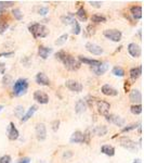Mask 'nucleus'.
Here are the masks:
<instances>
[{"instance_id": "1", "label": "nucleus", "mask_w": 144, "mask_h": 163, "mask_svg": "<svg viewBox=\"0 0 144 163\" xmlns=\"http://www.w3.org/2000/svg\"><path fill=\"white\" fill-rule=\"evenodd\" d=\"M28 31L31 32V34L34 36V38H44L47 37L48 34H49V29L42 24H39V23H34L29 25Z\"/></svg>"}, {"instance_id": "2", "label": "nucleus", "mask_w": 144, "mask_h": 163, "mask_svg": "<svg viewBox=\"0 0 144 163\" xmlns=\"http://www.w3.org/2000/svg\"><path fill=\"white\" fill-rule=\"evenodd\" d=\"M27 89H28V81L26 79H19L13 86V95L16 97L23 96L26 94Z\"/></svg>"}, {"instance_id": "3", "label": "nucleus", "mask_w": 144, "mask_h": 163, "mask_svg": "<svg viewBox=\"0 0 144 163\" xmlns=\"http://www.w3.org/2000/svg\"><path fill=\"white\" fill-rule=\"evenodd\" d=\"M62 63L68 71H77V70H79L80 66H81V63L79 62L78 60L75 59L73 56L67 54L64 57V59L62 60Z\"/></svg>"}, {"instance_id": "4", "label": "nucleus", "mask_w": 144, "mask_h": 163, "mask_svg": "<svg viewBox=\"0 0 144 163\" xmlns=\"http://www.w3.org/2000/svg\"><path fill=\"white\" fill-rule=\"evenodd\" d=\"M69 142H71V144H84V142H89V135L80 132V131H76V132L73 133L71 138H69Z\"/></svg>"}, {"instance_id": "5", "label": "nucleus", "mask_w": 144, "mask_h": 163, "mask_svg": "<svg viewBox=\"0 0 144 163\" xmlns=\"http://www.w3.org/2000/svg\"><path fill=\"white\" fill-rule=\"evenodd\" d=\"M103 35L107 39H110L112 41H115V43H118V41L121 40V32L118 31V29H105L103 32Z\"/></svg>"}, {"instance_id": "6", "label": "nucleus", "mask_w": 144, "mask_h": 163, "mask_svg": "<svg viewBox=\"0 0 144 163\" xmlns=\"http://www.w3.org/2000/svg\"><path fill=\"white\" fill-rule=\"evenodd\" d=\"M35 133H36V138L38 140H44L47 138V128L44 123H38L35 127Z\"/></svg>"}, {"instance_id": "7", "label": "nucleus", "mask_w": 144, "mask_h": 163, "mask_svg": "<svg viewBox=\"0 0 144 163\" xmlns=\"http://www.w3.org/2000/svg\"><path fill=\"white\" fill-rule=\"evenodd\" d=\"M97 112L100 113L101 115L107 116L108 115V113H110L111 104H108L107 101L97 100Z\"/></svg>"}, {"instance_id": "8", "label": "nucleus", "mask_w": 144, "mask_h": 163, "mask_svg": "<svg viewBox=\"0 0 144 163\" xmlns=\"http://www.w3.org/2000/svg\"><path fill=\"white\" fill-rule=\"evenodd\" d=\"M119 145L121 147L126 148L127 150H131V151H135L137 149V144L135 141L132 140L131 138L129 137H121L119 138Z\"/></svg>"}, {"instance_id": "9", "label": "nucleus", "mask_w": 144, "mask_h": 163, "mask_svg": "<svg viewBox=\"0 0 144 163\" xmlns=\"http://www.w3.org/2000/svg\"><path fill=\"white\" fill-rule=\"evenodd\" d=\"M34 99L40 104H47L49 102V96L44 91L36 90L34 93Z\"/></svg>"}, {"instance_id": "10", "label": "nucleus", "mask_w": 144, "mask_h": 163, "mask_svg": "<svg viewBox=\"0 0 144 163\" xmlns=\"http://www.w3.org/2000/svg\"><path fill=\"white\" fill-rule=\"evenodd\" d=\"M128 52L132 58H140L142 54L141 47L135 43H131L128 45Z\"/></svg>"}, {"instance_id": "11", "label": "nucleus", "mask_w": 144, "mask_h": 163, "mask_svg": "<svg viewBox=\"0 0 144 163\" xmlns=\"http://www.w3.org/2000/svg\"><path fill=\"white\" fill-rule=\"evenodd\" d=\"M86 49H87L90 54H94V56H100V54H103V48H101L99 45L97 44H93V43H87L86 44Z\"/></svg>"}, {"instance_id": "12", "label": "nucleus", "mask_w": 144, "mask_h": 163, "mask_svg": "<svg viewBox=\"0 0 144 163\" xmlns=\"http://www.w3.org/2000/svg\"><path fill=\"white\" fill-rule=\"evenodd\" d=\"M108 69H110V63H108V62H101L100 65L91 68L92 72H93L94 74H95V75H97V76L103 75L104 73L107 72V70H108Z\"/></svg>"}, {"instance_id": "13", "label": "nucleus", "mask_w": 144, "mask_h": 163, "mask_svg": "<svg viewBox=\"0 0 144 163\" xmlns=\"http://www.w3.org/2000/svg\"><path fill=\"white\" fill-rule=\"evenodd\" d=\"M65 86L68 88L69 90L75 91V93H80L82 91V85L77 81H74V79H68L66 81Z\"/></svg>"}, {"instance_id": "14", "label": "nucleus", "mask_w": 144, "mask_h": 163, "mask_svg": "<svg viewBox=\"0 0 144 163\" xmlns=\"http://www.w3.org/2000/svg\"><path fill=\"white\" fill-rule=\"evenodd\" d=\"M7 133H8V138L10 140H16L20 136V133L17 131V128L15 127L14 123L11 122L8 126V129H7Z\"/></svg>"}, {"instance_id": "15", "label": "nucleus", "mask_w": 144, "mask_h": 163, "mask_svg": "<svg viewBox=\"0 0 144 163\" xmlns=\"http://www.w3.org/2000/svg\"><path fill=\"white\" fill-rule=\"evenodd\" d=\"M106 117V121L107 122L112 123V124H114V125L116 126H124L125 125L126 121L122 117H120V116L118 115H115V114H108L107 116H105Z\"/></svg>"}, {"instance_id": "16", "label": "nucleus", "mask_w": 144, "mask_h": 163, "mask_svg": "<svg viewBox=\"0 0 144 163\" xmlns=\"http://www.w3.org/2000/svg\"><path fill=\"white\" fill-rule=\"evenodd\" d=\"M129 99L132 104H140L142 102V94L139 89H133V90L130 91L129 94Z\"/></svg>"}, {"instance_id": "17", "label": "nucleus", "mask_w": 144, "mask_h": 163, "mask_svg": "<svg viewBox=\"0 0 144 163\" xmlns=\"http://www.w3.org/2000/svg\"><path fill=\"white\" fill-rule=\"evenodd\" d=\"M101 91H102V94L105 95V96H110V97H115L118 95V91L116 90L115 88L112 87L111 85H103L102 87H101Z\"/></svg>"}, {"instance_id": "18", "label": "nucleus", "mask_w": 144, "mask_h": 163, "mask_svg": "<svg viewBox=\"0 0 144 163\" xmlns=\"http://www.w3.org/2000/svg\"><path fill=\"white\" fill-rule=\"evenodd\" d=\"M78 61L80 63H85V64H88V65H91V68L100 65L101 62H102V61H100V60L89 59V58H87V57H84V56H79L78 57Z\"/></svg>"}, {"instance_id": "19", "label": "nucleus", "mask_w": 144, "mask_h": 163, "mask_svg": "<svg viewBox=\"0 0 144 163\" xmlns=\"http://www.w3.org/2000/svg\"><path fill=\"white\" fill-rule=\"evenodd\" d=\"M36 83L38 85H41V86H49L50 85V79L44 73L39 72L36 75Z\"/></svg>"}, {"instance_id": "20", "label": "nucleus", "mask_w": 144, "mask_h": 163, "mask_svg": "<svg viewBox=\"0 0 144 163\" xmlns=\"http://www.w3.org/2000/svg\"><path fill=\"white\" fill-rule=\"evenodd\" d=\"M129 74H130V79H131L132 82H135L137 79L141 76L142 74V66H137V68H132L131 70H130V72H129Z\"/></svg>"}, {"instance_id": "21", "label": "nucleus", "mask_w": 144, "mask_h": 163, "mask_svg": "<svg viewBox=\"0 0 144 163\" xmlns=\"http://www.w3.org/2000/svg\"><path fill=\"white\" fill-rule=\"evenodd\" d=\"M51 52H52V48L44 47V46H39V48H38V54H39L41 59L44 60L47 59Z\"/></svg>"}, {"instance_id": "22", "label": "nucleus", "mask_w": 144, "mask_h": 163, "mask_svg": "<svg viewBox=\"0 0 144 163\" xmlns=\"http://www.w3.org/2000/svg\"><path fill=\"white\" fill-rule=\"evenodd\" d=\"M130 13L135 20H140L142 18V7L141 6H132L130 8Z\"/></svg>"}, {"instance_id": "23", "label": "nucleus", "mask_w": 144, "mask_h": 163, "mask_svg": "<svg viewBox=\"0 0 144 163\" xmlns=\"http://www.w3.org/2000/svg\"><path fill=\"white\" fill-rule=\"evenodd\" d=\"M87 110V104H86L85 100H82V99H79L75 104V111L77 114H81L84 113Z\"/></svg>"}, {"instance_id": "24", "label": "nucleus", "mask_w": 144, "mask_h": 163, "mask_svg": "<svg viewBox=\"0 0 144 163\" xmlns=\"http://www.w3.org/2000/svg\"><path fill=\"white\" fill-rule=\"evenodd\" d=\"M107 127L105 125H101V126H97V127H94V128H92V134H94V135L97 136H105L107 134Z\"/></svg>"}, {"instance_id": "25", "label": "nucleus", "mask_w": 144, "mask_h": 163, "mask_svg": "<svg viewBox=\"0 0 144 163\" xmlns=\"http://www.w3.org/2000/svg\"><path fill=\"white\" fill-rule=\"evenodd\" d=\"M101 152L108 156V157H113L115 154V148L113 146H111V145H103L101 147Z\"/></svg>"}, {"instance_id": "26", "label": "nucleus", "mask_w": 144, "mask_h": 163, "mask_svg": "<svg viewBox=\"0 0 144 163\" xmlns=\"http://www.w3.org/2000/svg\"><path fill=\"white\" fill-rule=\"evenodd\" d=\"M37 109H38L37 106H31V107L28 109V111H27V112H26L25 114L22 116V117H21V121H22V122H26V121H28L31 116L34 115V113L37 111Z\"/></svg>"}, {"instance_id": "27", "label": "nucleus", "mask_w": 144, "mask_h": 163, "mask_svg": "<svg viewBox=\"0 0 144 163\" xmlns=\"http://www.w3.org/2000/svg\"><path fill=\"white\" fill-rule=\"evenodd\" d=\"M61 21L63 22V24H66V25H72V23L75 21V18L73 15L72 13L69 14H66V15H63L61 18Z\"/></svg>"}, {"instance_id": "28", "label": "nucleus", "mask_w": 144, "mask_h": 163, "mask_svg": "<svg viewBox=\"0 0 144 163\" xmlns=\"http://www.w3.org/2000/svg\"><path fill=\"white\" fill-rule=\"evenodd\" d=\"M76 14H77V16L79 18V20H80V21H84V22H85V21H87V19H88L87 12H86V10H85V8H84V7L79 8Z\"/></svg>"}, {"instance_id": "29", "label": "nucleus", "mask_w": 144, "mask_h": 163, "mask_svg": "<svg viewBox=\"0 0 144 163\" xmlns=\"http://www.w3.org/2000/svg\"><path fill=\"white\" fill-rule=\"evenodd\" d=\"M91 21L93 23H105L106 22V18L100 14H93L91 16Z\"/></svg>"}, {"instance_id": "30", "label": "nucleus", "mask_w": 144, "mask_h": 163, "mask_svg": "<svg viewBox=\"0 0 144 163\" xmlns=\"http://www.w3.org/2000/svg\"><path fill=\"white\" fill-rule=\"evenodd\" d=\"M80 31H81V27L79 25V23L75 20V21L72 23V33L74 35H79L80 34Z\"/></svg>"}, {"instance_id": "31", "label": "nucleus", "mask_w": 144, "mask_h": 163, "mask_svg": "<svg viewBox=\"0 0 144 163\" xmlns=\"http://www.w3.org/2000/svg\"><path fill=\"white\" fill-rule=\"evenodd\" d=\"M112 73H113L115 76H118V77H122V76L125 75V71L120 66H115L113 70H112Z\"/></svg>"}, {"instance_id": "32", "label": "nucleus", "mask_w": 144, "mask_h": 163, "mask_svg": "<svg viewBox=\"0 0 144 163\" xmlns=\"http://www.w3.org/2000/svg\"><path fill=\"white\" fill-rule=\"evenodd\" d=\"M14 4L13 1H0V13H2L7 8L12 7Z\"/></svg>"}, {"instance_id": "33", "label": "nucleus", "mask_w": 144, "mask_h": 163, "mask_svg": "<svg viewBox=\"0 0 144 163\" xmlns=\"http://www.w3.org/2000/svg\"><path fill=\"white\" fill-rule=\"evenodd\" d=\"M67 38H68V35H67V34H63L62 36H60V37L57 38L54 44L57 45V46H62V45H64L66 43Z\"/></svg>"}, {"instance_id": "34", "label": "nucleus", "mask_w": 144, "mask_h": 163, "mask_svg": "<svg viewBox=\"0 0 144 163\" xmlns=\"http://www.w3.org/2000/svg\"><path fill=\"white\" fill-rule=\"evenodd\" d=\"M130 111L131 113L135 114V115H139L142 113V106L141 104H133L131 108H130Z\"/></svg>"}, {"instance_id": "35", "label": "nucleus", "mask_w": 144, "mask_h": 163, "mask_svg": "<svg viewBox=\"0 0 144 163\" xmlns=\"http://www.w3.org/2000/svg\"><path fill=\"white\" fill-rule=\"evenodd\" d=\"M12 14H13V16H14V18L17 20V21H21V20L23 19V13H22V11L19 9V8L13 9L12 10Z\"/></svg>"}, {"instance_id": "36", "label": "nucleus", "mask_w": 144, "mask_h": 163, "mask_svg": "<svg viewBox=\"0 0 144 163\" xmlns=\"http://www.w3.org/2000/svg\"><path fill=\"white\" fill-rule=\"evenodd\" d=\"M65 56H66V52L64 50H60L55 54V58H57L59 61H61V62H62V60L64 59V57Z\"/></svg>"}, {"instance_id": "37", "label": "nucleus", "mask_w": 144, "mask_h": 163, "mask_svg": "<svg viewBox=\"0 0 144 163\" xmlns=\"http://www.w3.org/2000/svg\"><path fill=\"white\" fill-rule=\"evenodd\" d=\"M23 113H24V108L22 106H19V107H16L15 109V115L17 117H22L23 116Z\"/></svg>"}, {"instance_id": "38", "label": "nucleus", "mask_w": 144, "mask_h": 163, "mask_svg": "<svg viewBox=\"0 0 144 163\" xmlns=\"http://www.w3.org/2000/svg\"><path fill=\"white\" fill-rule=\"evenodd\" d=\"M138 127V125L137 124H131V125H128V126H126V127H124V128L121 129V132L122 133H125V132H129V131H132V129H135Z\"/></svg>"}, {"instance_id": "39", "label": "nucleus", "mask_w": 144, "mask_h": 163, "mask_svg": "<svg viewBox=\"0 0 144 163\" xmlns=\"http://www.w3.org/2000/svg\"><path fill=\"white\" fill-rule=\"evenodd\" d=\"M38 13L40 14V15H46L49 13V9H48L47 7H40L39 9H38Z\"/></svg>"}, {"instance_id": "40", "label": "nucleus", "mask_w": 144, "mask_h": 163, "mask_svg": "<svg viewBox=\"0 0 144 163\" xmlns=\"http://www.w3.org/2000/svg\"><path fill=\"white\" fill-rule=\"evenodd\" d=\"M0 163H11V157L9 154H6L0 158Z\"/></svg>"}, {"instance_id": "41", "label": "nucleus", "mask_w": 144, "mask_h": 163, "mask_svg": "<svg viewBox=\"0 0 144 163\" xmlns=\"http://www.w3.org/2000/svg\"><path fill=\"white\" fill-rule=\"evenodd\" d=\"M87 33H88V36H92V35H94V33H95V28H94V26H92V25L87 26Z\"/></svg>"}, {"instance_id": "42", "label": "nucleus", "mask_w": 144, "mask_h": 163, "mask_svg": "<svg viewBox=\"0 0 144 163\" xmlns=\"http://www.w3.org/2000/svg\"><path fill=\"white\" fill-rule=\"evenodd\" d=\"M89 3L94 8H101L102 7V1H94V0H92V1H89Z\"/></svg>"}, {"instance_id": "43", "label": "nucleus", "mask_w": 144, "mask_h": 163, "mask_svg": "<svg viewBox=\"0 0 144 163\" xmlns=\"http://www.w3.org/2000/svg\"><path fill=\"white\" fill-rule=\"evenodd\" d=\"M8 23H2V24H0V34H3L4 32L7 31V28H8Z\"/></svg>"}, {"instance_id": "44", "label": "nucleus", "mask_w": 144, "mask_h": 163, "mask_svg": "<svg viewBox=\"0 0 144 163\" xmlns=\"http://www.w3.org/2000/svg\"><path fill=\"white\" fill-rule=\"evenodd\" d=\"M16 163H31V159H29L28 157H24L22 158V159L16 161Z\"/></svg>"}, {"instance_id": "45", "label": "nucleus", "mask_w": 144, "mask_h": 163, "mask_svg": "<svg viewBox=\"0 0 144 163\" xmlns=\"http://www.w3.org/2000/svg\"><path fill=\"white\" fill-rule=\"evenodd\" d=\"M59 125H60L59 120H57V121H54V122L52 123V129H53L54 132H57V129H59Z\"/></svg>"}, {"instance_id": "46", "label": "nucleus", "mask_w": 144, "mask_h": 163, "mask_svg": "<svg viewBox=\"0 0 144 163\" xmlns=\"http://www.w3.org/2000/svg\"><path fill=\"white\" fill-rule=\"evenodd\" d=\"M14 54L13 51H10V52H0V57H4V58H9V57H12Z\"/></svg>"}, {"instance_id": "47", "label": "nucleus", "mask_w": 144, "mask_h": 163, "mask_svg": "<svg viewBox=\"0 0 144 163\" xmlns=\"http://www.w3.org/2000/svg\"><path fill=\"white\" fill-rule=\"evenodd\" d=\"M4 71H6V65L3 63H0V74H4Z\"/></svg>"}, {"instance_id": "48", "label": "nucleus", "mask_w": 144, "mask_h": 163, "mask_svg": "<svg viewBox=\"0 0 144 163\" xmlns=\"http://www.w3.org/2000/svg\"><path fill=\"white\" fill-rule=\"evenodd\" d=\"M10 79H11V77H10V76H6V77L3 79V84H4V85H9V84H8V82H9Z\"/></svg>"}, {"instance_id": "49", "label": "nucleus", "mask_w": 144, "mask_h": 163, "mask_svg": "<svg viewBox=\"0 0 144 163\" xmlns=\"http://www.w3.org/2000/svg\"><path fill=\"white\" fill-rule=\"evenodd\" d=\"M67 153H64V158H68V157H72L73 153H72V151H66Z\"/></svg>"}, {"instance_id": "50", "label": "nucleus", "mask_w": 144, "mask_h": 163, "mask_svg": "<svg viewBox=\"0 0 144 163\" xmlns=\"http://www.w3.org/2000/svg\"><path fill=\"white\" fill-rule=\"evenodd\" d=\"M128 88H129V84H127V82H126V84H125V90H126V93L128 91Z\"/></svg>"}, {"instance_id": "51", "label": "nucleus", "mask_w": 144, "mask_h": 163, "mask_svg": "<svg viewBox=\"0 0 144 163\" xmlns=\"http://www.w3.org/2000/svg\"><path fill=\"white\" fill-rule=\"evenodd\" d=\"M133 163H142L141 162V160H140V159H137V160H135V162Z\"/></svg>"}, {"instance_id": "52", "label": "nucleus", "mask_w": 144, "mask_h": 163, "mask_svg": "<svg viewBox=\"0 0 144 163\" xmlns=\"http://www.w3.org/2000/svg\"><path fill=\"white\" fill-rule=\"evenodd\" d=\"M3 108H4V107H3V106H0V111H1V110H2Z\"/></svg>"}]
</instances>
